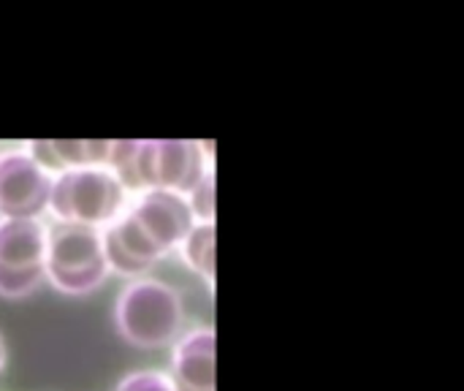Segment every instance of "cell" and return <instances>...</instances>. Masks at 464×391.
Instances as JSON below:
<instances>
[{
	"label": "cell",
	"instance_id": "obj_11",
	"mask_svg": "<svg viewBox=\"0 0 464 391\" xmlns=\"http://www.w3.org/2000/svg\"><path fill=\"white\" fill-rule=\"evenodd\" d=\"M215 245H218L215 220L212 223H193V229L188 231V237L179 245L188 267H193L209 283H215Z\"/></svg>",
	"mask_w": 464,
	"mask_h": 391
},
{
	"label": "cell",
	"instance_id": "obj_7",
	"mask_svg": "<svg viewBox=\"0 0 464 391\" xmlns=\"http://www.w3.org/2000/svg\"><path fill=\"white\" fill-rule=\"evenodd\" d=\"M101 239H103L106 267L128 278L144 275L158 259H163V253L144 237V231L125 210L101 231Z\"/></svg>",
	"mask_w": 464,
	"mask_h": 391
},
{
	"label": "cell",
	"instance_id": "obj_2",
	"mask_svg": "<svg viewBox=\"0 0 464 391\" xmlns=\"http://www.w3.org/2000/svg\"><path fill=\"white\" fill-rule=\"evenodd\" d=\"M128 204V191L103 166L65 169L52 177L49 210L60 223L90 229L109 226Z\"/></svg>",
	"mask_w": 464,
	"mask_h": 391
},
{
	"label": "cell",
	"instance_id": "obj_3",
	"mask_svg": "<svg viewBox=\"0 0 464 391\" xmlns=\"http://www.w3.org/2000/svg\"><path fill=\"white\" fill-rule=\"evenodd\" d=\"M109 267L103 256L101 229L54 223L46 229V256L44 278H49L60 291L87 294L103 283Z\"/></svg>",
	"mask_w": 464,
	"mask_h": 391
},
{
	"label": "cell",
	"instance_id": "obj_13",
	"mask_svg": "<svg viewBox=\"0 0 464 391\" xmlns=\"http://www.w3.org/2000/svg\"><path fill=\"white\" fill-rule=\"evenodd\" d=\"M117 391H174V386L160 373H133L120 384Z\"/></svg>",
	"mask_w": 464,
	"mask_h": 391
},
{
	"label": "cell",
	"instance_id": "obj_6",
	"mask_svg": "<svg viewBox=\"0 0 464 391\" xmlns=\"http://www.w3.org/2000/svg\"><path fill=\"white\" fill-rule=\"evenodd\" d=\"M125 212L163 256L179 248L196 223L188 199L171 191H141Z\"/></svg>",
	"mask_w": 464,
	"mask_h": 391
},
{
	"label": "cell",
	"instance_id": "obj_9",
	"mask_svg": "<svg viewBox=\"0 0 464 391\" xmlns=\"http://www.w3.org/2000/svg\"><path fill=\"white\" fill-rule=\"evenodd\" d=\"M215 332L196 329L174 346L171 386L174 391H215Z\"/></svg>",
	"mask_w": 464,
	"mask_h": 391
},
{
	"label": "cell",
	"instance_id": "obj_1",
	"mask_svg": "<svg viewBox=\"0 0 464 391\" xmlns=\"http://www.w3.org/2000/svg\"><path fill=\"white\" fill-rule=\"evenodd\" d=\"M114 321L136 348H163L182 332L185 310L179 294L160 280H133L117 299Z\"/></svg>",
	"mask_w": 464,
	"mask_h": 391
},
{
	"label": "cell",
	"instance_id": "obj_10",
	"mask_svg": "<svg viewBox=\"0 0 464 391\" xmlns=\"http://www.w3.org/2000/svg\"><path fill=\"white\" fill-rule=\"evenodd\" d=\"M111 142L103 139H49V142H33L30 158L44 166L52 177L65 169H90L103 166L109 161Z\"/></svg>",
	"mask_w": 464,
	"mask_h": 391
},
{
	"label": "cell",
	"instance_id": "obj_5",
	"mask_svg": "<svg viewBox=\"0 0 464 391\" xmlns=\"http://www.w3.org/2000/svg\"><path fill=\"white\" fill-rule=\"evenodd\" d=\"M52 174L24 150L0 152V218H41L49 210Z\"/></svg>",
	"mask_w": 464,
	"mask_h": 391
},
{
	"label": "cell",
	"instance_id": "obj_8",
	"mask_svg": "<svg viewBox=\"0 0 464 391\" xmlns=\"http://www.w3.org/2000/svg\"><path fill=\"white\" fill-rule=\"evenodd\" d=\"M46 226L35 218H0V272L44 275Z\"/></svg>",
	"mask_w": 464,
	"mask_h": 391
},
{
	"label": "cell",
	"instance_id": "obj_12",
	"mask_svg": "<svg viewBox=\"0 0 464 391\" xmlns=\"http://www.w3.org/2000/svg\"><path fill=\"white\" fill-rule=\"evenodd\" d=\"M185 199H188V207H190L196 223H212L215 220V204H218V199H215V174L207 171L204 180Z\"/></svg>",
	"mask_w": 464,
	"mask_h": 391
},
{
	"label": "cell",
	"instance_id": "obj_4",
	"mask_svg": "<svg viewBox=\"0 0 464 391\" xmlns=\"http://www.w3.org/2000/svg\"><path fill=\"white\" fill-rule=\"evenodd\" d=\"M204 150L188 139H139L136 180L141 191H171L188 196L207 174Z\"/></svg>",
	"mask_w": 464,
	"mask_h": 391
},
{
	"label": "cell",
	"instance_id": "obj_14",
	"mask_svg": "<svg viewBox=\"0 0 464 391\" xmlns=\"http://www.w3.org/2000/svg\"><path fill=\"white\" fill-rule=\"evenodd\" d=\"M3 362H5V348H3V340H0V370H3Z\"/></svg>",
	"mask_w": 464,
	"mask_h": 391
}]
</instances>
